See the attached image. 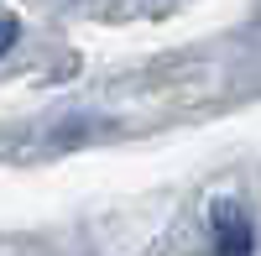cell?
<instances>
[{"label":"cell","mask_w":261,"mask_h":256,"mask_svg":"<svg viewBox=\"0 0 261 256\" xmlns=\"http://www.w3.org/2000/svg\"><path fill=\"white\" fill-rule=\"evenodd\" d=\"M251 241H256V236H251V220H246L235 204H230V209H225V204L214 209V246H220V256H251Z\"/></svg>","instance_id":"obj_1"},{"label":"cell","mask_w":261,"mask_h":256,"mask_svg":"<svg viewBox=\"0 0 261 256\" xmlns=\"http://www.w3.org/2000/svg\"><path fill=\"white\" fill-rule=\"evenodd\" d=\"M11 42H16V21H11V16H0V58L11 53Z\"/></svg>","instance_id":"obj_2"}]
</instances>
